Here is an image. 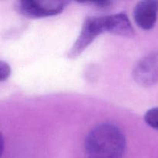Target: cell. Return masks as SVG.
<instances>
[{
  "label": "cell",
  "mask_w": 158,
  "mask_h": 158,
  "mask_svg": "<svg viewBox=\"0 0 158 158\" xmlns=\"http://www.w3.org/2000/svg\"><path fill=\"white\" fill-rule=\"evenodd\" d=\"M84 149L87 158H122L126 149V138L116 125L100 123L87 134Z\"/></svg>",
  "instance_id": "cell-1"
},
{
  "label": "cell",
  "mask_w": 158,
  "mask_h": 158,
  "mask_svg": "<svg viewBox=\"0 0 158 158\" xmlns=\"http://www.w3.org/2000/svg\"><path fill=\"white\" fill-rule=\"evenodd\" d=\"M106 32V17L89 16L83 22L80 35L69 49L67 56L70 59H75L103 32Z\"/></svg>",
  "instance_id": "cell-2"
},
{
  "label": "cell",
  "mask_w": 158,
  "mask_h": 158,
  "mask_svg": "<svg viewBox=\"0 0 158 158\" xmlns=\"http://www.w3.org/2000/svg\"><path fill=\"white\" fill-rule=\"evenodd\" d=\"M66 1H43V0H19L15 4L19 13L29 18H42L56 15L64 10Z\"/></svg>",
  "instance_id": "cell-3"
},
{
  "label": "cell",
  "mask_w": 158,
  "mask_h": 158,
  "mask_svg": "<svg viewBox=\"0 0 158 158\" xmlns=\"http://www.w3.org/2000/svg\"><path fill=\"white\" fill-rule=\"evenodd\" d=\"M133 77L138 84L150 86L158 82V51L146 56L134 67Z\"/></svg>",
  "instance_id": "cell-4"
},
{
  "label": "cell",
  "mask_w": 158,
  "mask_h": 158,
  "mask_svg": "<svg viewBox=\"0 0 158 158\" xmlns=\"http://www.w3.org/2000/svg\"><path fill=\"white\" fill-rule=\"evenodd\" d=\"M158 1L143 0L138 2L134 9V19L137 26L145 30L152 29L157 22Z\"/></svg>",
  "instance_id": "cell-5"
},
{
  "label": "cell",
  "mask_w": 158,
  "mask_h": 158,
  "mask_svg": "<svg viewBox=\"0 0 158 158\" xmlns=\"http://www.w3.org/2000/svg\"><path fill=\"white\" fill-rule=\"evenodd\" d=\"M106 32L122 36H133L134 29L127 15L123 12L106 15Z\"/></svg>",
  "instance_id": "cell-6"
},
{
  "label": "cell",
  "mask_w": 158,
  "mask_h": 158,
  "mask_svg": "<svg viewBox=\"0 0 158 158\" xmlns=\"http://www.w3.org/2000/svg\"><path fill=\"white\" fill-rule=\"evenodd\" d=\"M144 120L148 126L158 131V107L148 110L144 115Z\"/></svg>",
  "instance_id": "cell-7"
},
{
  "label": "cell",
  "mask_w": 158,
  "mask_h": 158,
  "mask_svg": "<svg viewBox=\"0 0 158 158\" xmlns=\"http://www.w3.org/2000/svg\"><path fill=\"white\" fill-rule=\"evenodd\" d=\"M11 74V67L7 62L3 60L0 61V80L5 81L9 77Z\"/></svg>",
  "instance_id": "cell-8"
},
{
  "label": "cell",
  "mask_w": 158,
  "mask_h": 158,
  "mask_svg": "<svg viewBox=\"0 0 158 158\" xmlns=\"http://www.w3.org/2000/svg\"><path fill=\"white\" fill-rule=\"evenodd\" d=\"M86 4H91L98 9H106L112 6V1H97V2H84Z\"/></svg>",
  "instance_id": "cell-9"
}]
</instances>
